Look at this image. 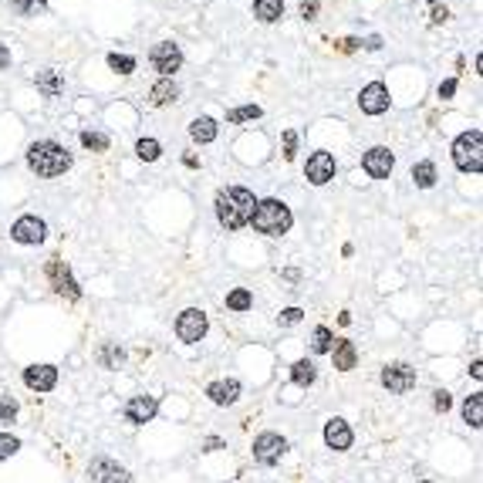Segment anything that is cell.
Wrapping results in <instances>:
<instances>
[{
  "instance_id": "obj_1",
  "label": "cell",
  "mask_w": 483,
  "mask_h": 483,
  "mask_svg": "<svg viewBox=\"0 0 483 483\" xmlns=\"http://www.w3.org/2000/svg\"><path fill=\"white\" fill-rule=\"evenodd\" d=\"M216 220L227 230H240L250 223V213H254V193L243 190V186H227V190L216 193Z\"/></svg>"
},
{
  "instance_id": "obj_2",
  "label": "cell",
  "mask_w": 483,
  "mask_h": 483,
  "mask_svg": "<svg viewBox=\"0 0 483 483\" xmlns=\"http://www.w3.org/2000/svg\"><path fill=\"white\" fill-rule=\"evenodd\" d=\"M27 166H31L38 176L54 179V176H61V173L71 169V153L64 149L61 142L38 139V142H31V146H27Z\"/></svg>"
},
{
  "instance_id": "obj_3",
  "label": "cell",
  "mask_w": 483,
  "mask_h": 483,
  "mask_svg": "<svg viewBox=\"0 0 483 483\" xmlns=\"http://www.w3.org/2000/svg\"><path fill=\"white\" fill-rule=\"evenodd\" d=\"M250 220H254L257 233H264V237H284L294 223V213H291V206L280 203V200H260L254 206Z\"/></svg>"
},
{
  "instance_id": "obj_4",
  "label": "cell",
  "mask_w": 483,
  "mask_h": 483,
  "mask_svg": "<svg viewBox=\"0 0 483 483\" xmlns=\"http://www.w3.org/2000/svg\"><path fill=\"white\" fill-rule=\"evenodd\" d=\"M453 163H457L459 173H480L483 169V132L480 128H470L463 132L457 142H453Z\"/></svg>"
},
{
  "instance_id": "obj_5",
  "label": "cell",
  "mask_w": 483,
  "mask_h": 483,
  "mask_svg": "<svg viewBox=\"0 0 483 483\" xmlns=\"http://www.w3.org/2000/svg\"><path fill=\"white\" fill-rule=\"evenodd\" d=\"M288 453V439L278 436V432H260L254 439V459L260 467H274L280 463V457Z\"/></svg>"
},
{
  "instance_id": "obj_6",
  "label": "cell",
  "mask_w": 483,
  "mask_h": 483,
  "mask_svg": "<svg viewBox=\"0 0 483 483\" xmlns=\"http://www.w3.org/2000/svg\"><path fill=\"white\" fill-rule=\"evenodd\" d=\"M206 328H210V321H206V315L200 307H186L176 318V335H179V342H186V345L200 342L206 335Z\"/></svg>"
},
{
  "instance_id": "obj_7",
  "label": "cell",
  "mask_w": 483,
  "mask_h": 483,
  "mask_svg": "<svg viewBox=\"0 0 483 483\" xmlns=\"http://www.w3.org/2000/svg\"><path fill=\"white\" fill-rule=\"evenodd\" d=\"M149 61L163 78H173V71H179V64H183V48L173 41H159L149 51Z\"/></svg>"
},
{
  "instance_id": "obj_8",
  "label": "cell",
  "mask_w": 483,
  "mask_h": 483,
  "mask_svg": "<svg viewBox=\"0 0 483 483\" xmlns=\"http://www.w3.org/2000/svg\"><path fill=\"white\" fill-rule=\"evenodd\" d=\"M382 385L392 395H406L409 389L416 385V369L406 365V362H392V365L382 369Z\"/></svg>"
},
{
  "instance_id": "obj_9",
  "label": "cell",
  "mask_w": 483,
  "mask_h": 483,
  "mask_svg": "<svg viewBox=\"0 0 483 483\" xmlns=\"http://www.w3.org/2000/svg\"><path fill=\"white\" fill-rule=\"evenodd\" d=\"M11 237L17 243H27V247H34V243H44V237H48V227H44V220H38L34 213L21 216L17 223L11 227Z\"/></svg>"
},
{
  "instance_id": "obj_10",
  "label": "cell",
  "mask_w": 483,
  "mask_h": 483,
  "mask_svg": "<svg viewBox=\"0 0 483 483\" xmlns=\"http://www.w3.org/2000/svg\"><path fill=\"white\" fill-rule=\"evenodd\" d=\"M335 156L331 153H311L305 163V176L307 183H315V186H325V183H331L335 179Z\"/></svg>"
},
{
  "instance_id": "obj_11",
  "label": "cell",
  "mask_w": 483,
  "mask_h": 483,
  "mask_svg": "<svg viewBox=\"0 0 483 483\" xmlns=\"http://www.w3.org/2000/svg\"><path fill=\"white\" fill-rule=\"evenodd\" d=\"M88 477L95 483H132V473H128L126 467H118V463H115V459H108V457L91 459Z\"/></svg>"
},
{
  "instance_id": "obj_12",
  "label": "cell",
  "mask_w": 483,
  "mask_h": 483,
  "mask_svg": "<svg viewBox=\"0 0 483 483\" xmlns=\"http://www.w3.org/2000/svg\"><path fill=\"white\" fill-rule=\"evenodd\" d=\"M392 166H395V156L389 153L385 146H375V149H369V153L362 156V169H365L372 179H385L392 173Z\"/></svg>"
},
{
  "instance_id": "obj_13",
  "label": "cell",
  "mask_w": 483,
  "mask_h": 483,
  "mask_svg": "<svg viewBox=\"0 0 483 483\" xmlns=\"http://www.w3.org/2000/svg\"><path fill=\"white\" fill-rule=\"evenodd\" d=\"M48 278H51V284H54V291H58V294H68L71 301H78V298H81V288H78V280L71 278V270L64 268L58 257H51V260H48Z\"/></svg>"
},
{
  "instance_id": "obj_14",
  "label": "cell",
  "mask_w": 483,
  "mask_h": 483,
  "mask_svg": "<svg viewBox=\"0 0 483 483\" xmlns=\"http://www.w3.org/2000/svg\"><path fill=\"white\" fill-rule=\"evenodd\" d=\"M358 105H362V112H365V115L389 112V88H385L382 81H372V85H365V88H362Z\"/></svg>"
},
{
  "instance_id": "obj_15",
  "label": "cell",
  "mask_w": 483,
  "mask_h": 483,
  "mask_svg": "<svg viewBox=\"0 0 483 483\" xmlns=\"http://www.w3.org/2000/svg\"><path fill=\"white\" fill-rule=\"evenodd\" d=\"M24 385L31 392H51L58 385V369L54 365H31V369H24Z\"/></svg>"
},
{
  "instance_id": "obj_16",
  "label": "cell",
  "mask_w": 483,
  "mask_h": 483,
  "mask_svg": "<svg viewBox=\"0 0 483 483\" xmlns=\"http://www.w3.org/2000/svg\"><path fill=\"white\" fill-rule=\"evenodd\" d=\"M156 409H159V402H156L153 395H132L126 402V420L142 426V422H149L156 416Z\"/></svg>"
},
{
  "instance_id": "obj_17",
  "label": "cell",
  "mask_w": 483,
  "mask_h": 483,
  "mask_svg": "<svg viewBox=\"0 0 483 483\" xmlns=\"http://www.w3.org/2000/svg\"><path fill=\"white\" fill-rule=\"evenodd\" d=\"M352 439H355V432H352L348 422L345 420H328V426H325V443H328V449L342 453V449L352 446Z\"/></svg>"
},
{
  "instance_id": "obj_18",
  "label": "cell",
  "mask_w": 483,
  "mask_h": 483,
  "mask_svg": "<svg viewBox=\"0 0 483 483\" xmlns=\"http://www.w3.org/2000/svg\"><path fill=\"white\" fill-rule=\"evenodd\" d=\"M206 395H210V402H216V406H233V402L240 399V382L237 379L210 382V385H206Z\"/></svg>"
},
{
  "instance_id": "obj_19",
  "label": "cell",
  "mask_w": 483,
  "mask_h": 483,
  "mask_svg": "<svg viewBox=\"0 0 483 483\" xmlns=\"http://www.w3.org/2000/svg\"><path fill=\"white\" fill-rule=\"evenodd\" d=\"M176 98H179V88H176V81H173V78H159L153 88H149V102H153L156 108L176 102Z\"/></svg>"
},
{
  "instance_id": "obj_20",
  "label": "cell",
  "mask_w": 483,
  "mask_h": 483,
  "mask_svg": "<svg viewBox=\"0 0 483 483\" xmlns=\"http://www.w3.org/2000/svg\"><path fill=\"white\" fill-rule=\"evenodd\" d=\"M331 358H335V369L338 372H352L358 362V352H355V345L342 338V342H335V348H331Z\"/></svg>"
},
{
  "instance_id": "obj_21",
  "label": "cell",
  "mask_w": 483,
  "mask_h": 483,
  "mask_svg": "<svg viewBox=\"0 0 483 483\" xmlns=\"http://www.w3.org/2000/svg\"><path fill=\"white\" fill-rule=\"evenodd\" d=\"M38 91L44 95V98H54V95H61L64 91V78L54 71V68H48V71H38Z\"/></svg>"
},
{
  "instance_id": "obj_22",
  "label": "cell",
  "mask_w": 483,
  "mask_h": 483,
  "mask_svg": "<svg viewBox=\"0 0 483 483\" xmlns=\"http://www.w3.org/2000/svg\"><path fill=\"white\" fill-rule=\"evenodd\" d=\"M190 136H193V142H213L216 139V122L210 118V115L193 118V122H190Z\"/></svg>"
},
{
  "instance_id": "obj_23",
  "label": "cell",
  "mask_w": 483,
  "mask_h": 483,
  "mask_svg": "<svg viewBox=\"0 0 483 483\" xmlns=\"http://www.w3.org/2000/svg\"><path fill=\"white\" fill-rule=\"evenodd\" d=\"M254 14L264 24H274L284 17V0H254Z\"/></svg>"
},
{
  "instance_id": "obj_24",
  "label": "cell",
  "mask_w": 483,
  "mask_h": 483,
  "mask_svg": "<svg viewBox=\"0 0 483 483\" xmlns=\"http://www.w3.org/2000/svg\"><path fill=\"white\" fill-rule=\"evenodd\" d=\"M463 420L470 422L473 429L483 426V392H473L467 402H463Z\"/></svg>"
},
{
  "instance_id": "obj_25",
  "label": "cell",
  "mask_w": 483,
  "mask_h": 483,
  "mask_svg": "<svg viewBox=\"0 0 483 483\" xmlns=\"http://www.w3.org/2000/svg\"><path fill=\"white\" fill-rule=\"evenodd\" d=\"M122 362H126V352L115 342H105L102 348H98V365H102V369H118Z\"/></svg>"
},
{
  "instance_id": "obj_26",
  "label": "cell",
  "mask_w": 483,
  "mask_h": 483,
  "mask_svg": "<svg viewBox=\"0 0 483 483\" xmlns=\"http://www.w3.org/2000/svg\"><path fill=\"white\" fill-rule=\"evenodd\" d=\"M315 379H318V372H315V365H311L307 358H301V362H294V365H291V382H294V385L307 389Z\"/></svg>"
},
{
  "instance_id": "obj_27",
  "label": "cell",
  "mask_w": 483,
  "mask_h": 483,
  "mask_svg": "<svg viewBox=\"0 0 483 483\" xmlns=\"http://www.w3.org/2000/svg\"><path fill=\"white\" fill-rule=\"evenodd\" d=\"M331 348H335V335H331L325 325H318L315 335H311V352H315V355H328Z\"/></svg>"
},
{
  "instance_id": "obj_28",
  "label": "cell",
  "mask_w": 483,
  "mask_h": 483,
  "mask_svg": "<svg viewBox=\"0 0 483 483\" xmlns=\"http://www.w3.org/2000/svg\"><path fill=\"white\" fill-rule=\"evenodd\" d=\"M412 179H416V186H420V190H429L432 183H436V166H432L429 159L416 163L412 166Z\"/></svg>"
},
{
  "instance_id": "obj_29",
  "label": "cell",
  "mask_w": 483,
  "mask_h": 483,
  "mask_svg": "<svg viewBox=\"0 0 483 483\" xmlns=\"http://www.w3.org/2000/svg\"><path fill=\"white\" fill-rule=\"evenodd\" d=\"M136 156H139L142 163H156V159L163 156V146L156 139H139L136 142Z\"/></svg>"
},
{
  "instance_id": "obj_30",
  "label": "cell",
  "mask_w": 483,
  "mask_h": 483,
  "mask_svg": "<svg viewBox=\"0 0 483 483\" xmlns=\"http://www.w3.org/2000/svg\"><path fill=\"white\" fill-rule=\"evenodd\" d=\"M264 108L260 105H240V108H230L227 112V122H250V118H260Z\"/></svg>"
},
{
  "instance_id": "obj_31",
  "label": "cell",
  "mask_w": 483,
  "mask_h": 483,
  "mask_svg": "<svg viewBox=\"0 0 483 483\" xmlns=\"http://www.w3.org/2000/svg\"><path fill=\"white\" fill-rule=\"evenodd\" d=\"M250 305H254V298H250V291H247V288H237V291L227 294V307H230V311H247Z\"/></svg>"
},
{
  "instance_id": "obj_32",
  "label": "cell",
  "mask_w": 483,
  "mask_h": 483,
  "mask_svg": "<svg viewBox=\"0 0 483 483\" xmlns=\"http://www.w3.org/2000/svg\"><path fill=\"white\" fill-rule=\"evenodd\" d=\"M81 146L91 149V153H105L108 149V136H102V132H81Z\"/></svg>"
},
{
  "instance_id": "obj_33",
  "label": "cell",
  "mask_w": 483,
  "mask_h": 483,
  "mask_svg": "<svg viewBox=\"0 0 483 483\" xmlns=\"http://www.w3.org/2000/svg\"><path fill=\"white\" fill-rule=\"evenodd\" d=\"M108 68L118 71V75H132L136 71V58H128V54H108Z\"/></svg>"
},
{
  "instance_id": "obj_34",
  "label": "cell",
  "mask_w": 483,
  "mask_h": 483,
  "mask_svg": "<svg viewBox=\"0 0 483 483\" xmlns=\"http://www.w3.org/2000/svg\"><path fill=\"white\" fill-rule=\"evenodd\" d=\"M17 449H21V439H17V436H7V432H0V459L14 457Z\"/></svg>"
},
{
  "instance_id": "obj_35",
  "label": "cell",
  "mask_w": 483,
  "mask_h": 483,
  "mask_svg": "<svg viewBox=\"0 0 483 483\" xmlns=\"http://www.w3.org/2000/svg\"><path fill=\"white\" fill-rule=\"evenodd\" d=\"M44 4L48 0H11V7L17 14H38V11H44Z\"/></svg>"
},
{
  "instance_id": "obj_36",
  "label": "cell",
  "mask_w": 483,
  "mask_h": 483,
  "mask_svg": "<svg viewBox=\"0 0 483 483\" xmlns=\"http://www.w3.org/2000/svg\"><path fill=\"white\" fill-rule=\"evenodd\" d=\"M17 416V402L11 395H0V422H11Z\"/></svg>"
},
{
  "instance_id": "obj_37",
  "label": "cell",
  "mask_w": 483,
  "mask_h": 483,
  "mask_svg": "<svg viewBox=\"0 0 483 483\" xmlns=\"http://www.w3.org/2000/svg\"><path fill=\"white\" fill-rule=\"evenodd\" d=\"M301 318H305V311H301V307H284V311L278 315L280 325H298Z\"/></svg>"
},
{
  "instance_id": "obj_38",
  "label": "cell",
  "mask_w": 483,
  "mask_h": 483,
  "mask_svg": "<svg viewBox=\"0 0 483 483\" xmlns=\"http://www.w3.org/2000/svg\"><path fill=\"white\" fill-rule=\"evenodd\" d=\"M294 153H298V132H284V159H294Z\"/></svg>"
},
{
  "instance_id": "obj_39",
  "label": "cell",
  "mask_w": 483,
  "mask_h": 483,
  "mask_svg": "<svg viewBox=\"0 0 483 483\" xmlns=\"http://www.w3.org/2000/svg\"><path fill=\"white\" fill-rule=\"evenodd\" d=\"M436 399H432V406H436V412H446V409L453 406V399H449V392H446V389H436Z\"/></svg>"
},
{
  "instance_id": "obj_40",
  "label": "cell",
  "mask_w": 483,
  "mask_h": 483,
  "mask_svg": "<svg viewBox=\"0 0 483 483\" xmlns=\"http://www.w3.org/2000/svg\"><path fill=\"white\" fill-rule=\"evenodd\" d=\"M318 0H301V17H305V21H315V17H318Z\"/></svg>"
},
{
  "instance_id": "obj_41",
  "label": "cell",
  "mask_w": 483,
  "mask_h": 483,
  "mask_svg": "<svg viewBox=\"0 0 483 483\" xmlns=\"http://www.w3.org/2000/svg\"><path fill=\"white\" fill-rule=\"evenodd\" d=\"M446 21H449V11L439 7V4H432V24H446Z\"/></svg>"
},
{
  "instance_id": "obj_42",
  "label": "cell",
  "mask_w": 483,
  "mask_h": 483,
  "mask_svg": "<svg viewBox=\"0 0 483 483\" xmlns=\"http://www.w3.org/2000/svg\"><path fill=\"white\" fill-rule=\"evenodd\" d=\"M453 91H457V78H449L439 85V98H453Z\"/></svg>"
},
{
  "instance_id": "obj_43",
  "label": "cell",
  "mask_w": 483,
  "mask_h": 483,
  "mask_svg": "<svg viewBox=\"0 0 483 483\" xmlns=\"http://www.w3.org/2000/svg\"><path fill=\"white\" fill-rule=\"evenodd\" d=\"M358 44H362L358 38H345V41H342V51H355Z\"/></svg>"
},
{
  "instance_id": "obj_44",
  "label": "cell",
  "mask_w": 483,
  "mask_h": 483,
  "mask_svg": "<svg viewBox=\"0 0 483 483\" xmlns=\"http://www.w3.org/2000/svg\"><path fill=\"white\" fill-rule=\"evenodd\" d=\"M365 48H369V51H379V48H382V38H375V34H372V38L365 41Z\"/></svg>"
},
{
  "instance_id": "obj_45",
  "label": "cell",
  "mask_w": 483,
  "mask_h": 483,
  "mask_svg": "<svg viewBox=\"0 0 483 483\" xmlns=\"http://www.w3.org/2000/svg\"><path fill=\"white\" fill-rule=\"evenodd\" d=\"M7 64H11V51H7V48H0V68H7Z\"/></svg>"
},
{
  "instance_id": "obj_46",
  "label": "cell",
  "mask_w": 483,
  "mask_h": 483,
  "mask_svg": "<svg viewBox=\"0 0 483 483\" xmlns=\"http://www.w3.org/2000/svg\"><path fill=\"white\" fill-rule=\"evenodd\" d=\"M220 446H223V439H216V436H210V439H206V449H220Z\"/></svg>"
},
{
  "instance_id": "obj_47",
  "label": "cell",
  "mask_w": 483,
  "mask_h": 483,
  "mask_svg": "<svg viewBox=\"0 0 483 483\" xmlns=\"http://www.w3.org/2000/svg\"><path fill=\"white\" fill-rule=\"evenodd\" d=\"M470 372H473V379H483V365H480V362H473Z\"/></svg>"
},
{
  "instance_id": "obj_48",
  "label": "cell",
  "mask_w": 483,
  "mask_h": 483,
  "mask_svg": "<svg viewBox=\"0 0 483 483\" xmlns=\"http://www.w3.org/2000/svg\"><path fill=\"white\" fill-rule=\"evenodd\" d=\"M183 163L190 166V169H196V166H200V159H196V156H183Z\"/></svg>"
},
{
  "instance_id": "obj_49",
  "label": "cell",
  "mask_w": 483,
  "mask_h": 483,
  "mask_svg": "<svg viewBox=\"0 0 483 483\" xmlns=\"http://www.w3.org/2000/svg\"><path fill=\"white\" fill-rule=\"evenodd\" d=\"M422 483H429V480H422Z\"/></svg>"
}]
</instances>
